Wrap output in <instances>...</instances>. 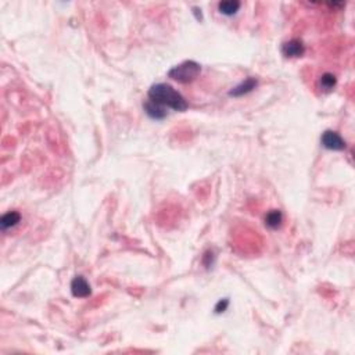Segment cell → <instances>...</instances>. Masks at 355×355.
Here are the masks:
<instances>
[{
    "mask_svg": "<svg viewBox=\"0 0 355 355\" xmlns=\"http://www.w3.org/2000/svg\"><path fill=\"white\" fill-rule=\"evenodd\" d=\"M148 100L153 102L156 104L161 106L162 108H172L174 111H184L188 110V102L180 93L175 90L171 85L168 84H156L148 89Z\"/></svg>",
    "mask_w": 355,
    "mask_h": 355,
    "instance_id": "1",
    "label": "cell"
},
{
    "mask_svg": "<svg viewBox=\"0 0 355 355\" xmlns=\"http://www.w3.org/2000/svg\"><path fill=\"white\" fill-rule=\"evenodd\" d=\"M229 306V300L228 298H222V300L218 301V304L215 306V312L216 314H222L225 312Z\"/></svg>",
    "mask_w": 355,
    "mask_h": 355,
    "instance_id": "12",
    "label": "cell"
},
{
    "mask_svg": "<svg viewBox=\"0 0 355 355\" xmlns=\"http://www.w3.org/2000/svg\"><path fill=\"white\" fill-rule=\"evenodd\" d=\"M320 143L324 148L333 150V152H342L346 148L344 139L334 130H324L320 136Z\"/></svg>",
    "mask_w": 355,
    "mask_h": 355,
    "instance_id": "3",
    "label": "cell"
},
{
    "mask_svg": "<svg viewBox=\"0 0 355 355\" xmlns=\"http://www.w3.org/2000/svg\"><path fill=\"white\" fill-rule=\"evenodd\" d=\"M202 72V66L193 60H186L168 71V76L179 84H189L196 80Z\"/></svg>",
    "mask_w": 355,
    "mask_h": 355,
    "instance_id": "2",
    "label": "cell"
},
{
    "mask_svg": "<svg viewBox=\"0 0 355 355\" xmlns=\"http://www.w3.org/2000/svg\"><path fill=\"white\" fill-rule=\"evenodd\" d=\"M240 6H242V3L240 2H233V0H228V2H220L218 3V12H220V14H224V16H228V17H230V16H234L236 12H239Z\"/></svg>",
    "mask_w": 355,
    "mask_h": 355,
    "instance_id": "8",
    "label": "cell"
},
{
    "mask_svg": "<svg viewBox=\"0 0 355 355\" xmlns=\"http://www.w3.org/2000/svg\"><path fill=\"white\" fill-rule=\"evenodd\" d=\"M143 108L146 111L147 116H150V118H153V120H162L166 116V108H162L161 106L156 104V103L150 102V100H147L146 103L143 104Z\"/></svg>",
    "mask_w": 355,
    "mask_h": 355,
    "instance_id": "7",
    "label": "cell"
},
{
    "mask_svg": "<svg viewBox=\"0 0 355 355\" xmlns=\"http://www.w3.org/2000/svg\"><path fill=\"white\" fill-rule=\"evenodd\" d=\"M258 82L256 78H247L246 80H243L240 85H238L236 88H233L232 90L229 92V96L233 98H240V96H244L247 93L252 92L256 88H257Z\"/></svg>",
    "mask_w": 355,
    "mask_h": 355,
    "instance_id": "6",
    "label": "cell"
},
{
    "mask_svg": "<svg viewBox=\"0 0 355 355\" xmlns=\"http://www.w3.org/2000/svg\"><path fill=\"white\" fill-rule=\"evenodd\" d=\"M71 293L76 298H86L92 294V288L84 276H75L71 282Z\"/></svg>",
    "mask_w": 355,
    "mask_h": 355,
    "instance_id": "4",
    "label": "cell"
},
{
    "mask_svg": "<svg viewBox=\"0 0 355 355\" xmlns=\"http://www.w3.org/2000/svg\"><path fill=\"white\" fill-rule=\"evenodd\" d=\"M336 76L330 72L324 74V75L320 76V80H319V88H320V90H324V92H330V90H333V88L336 86Z\"/></svg>",
    "mask_w": 355,
    "mask_h": 355,
    "instance_id": "11",
    "label": "cell"
},
{
    "mask_svg": "<svg viewBox=\"0 0 355 355\" xmlns=\"http://www.w3.org/2000/svg\"><path fill=\"white\" fill-rule=\"evenodd\" d=\"M283 215L279 210H272L265 216V225L270 229H278L282 225Z\"/></svg>",
    "mask_w": 355,
    "mask_h": 355,
    "instance_id": "10",
    "label": "cell"
},
{
    "mask_svg": "<svg viewBox=\"0 0 355 355\" xmlns=\"http://www.w3.org/2000/svg\"><path fill=\"white\" fill-rule=\"evenodd\" d=\"M20 220H21V215H20V212H17V211H10V212H7V214H4L3 216H2V220H0V226H2L3 230H6V229H10V228L16 226Z\"/></svg>",
    "mask_w": 355,
    "mask_h": 355,
    "instance_id": "9",
    "label": "cell"
},
{
    "mask_svg": "<svg viewBox=\"0 0 355 355\" xmlns=\"http://www.w3.org/2000/svg\"><path fill=\"white\" fill-rule=\"evenodd\" d=\"M282 53L284 57H301L306 53V46L300 39H292L283 43Z\"/></svg>",
    "mask_w": 355,
    "mask_h": 355,
    "instance_id": "5",
    "label": "cell"
}]
</instances>
